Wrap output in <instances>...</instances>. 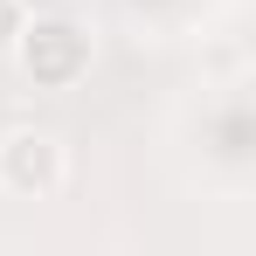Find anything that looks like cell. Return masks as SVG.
Wrapping results in <instances>:
<instances>
[{
    "mask_svg": "<svg viewBox=\"0 0 256 256\" xmlns=\"http://www.w3.org/2000/svg\"><path fill=\"white\" fill-rule=\"evenodd\" d=\"M70 187V146L42 125L0 132V194L14 201H56Z\"/></svg>",
    "mask_w": 256,
    "mask_h": 256,
    "instance_id": "2",
    "label": "cell"
},
{
    "mask_svg": "<svg viewBox=\"0 0 256 256\" xmlns=\"http://www.w3.org/2000/svg\"><path fill=\"white\" fill-rule=\"evenodd\" d=\"M28 21V0H0V56H14V35Z\"/></svg>",
    "mask_w": 256,
    "mask_h": 256,
    "instance_id": "3",
    "label": "cell"
},
{
    "mask_svg": "<svg viewBox=\"0 0 256 256\" xmlns=\"http://www.w3.org/2000/svg\"><path fill=\"white\" fill-rule=\"evenodd\" d=\"M14 62H21L28 84L70 90L90 70V28L70 21V14H35V21H21V35H14Z\"/></svg>",
    "mask_w": 256,
    "mask_h": 256,
    "instance_id": "1",
    "label": "cell"
}]
</instances>
